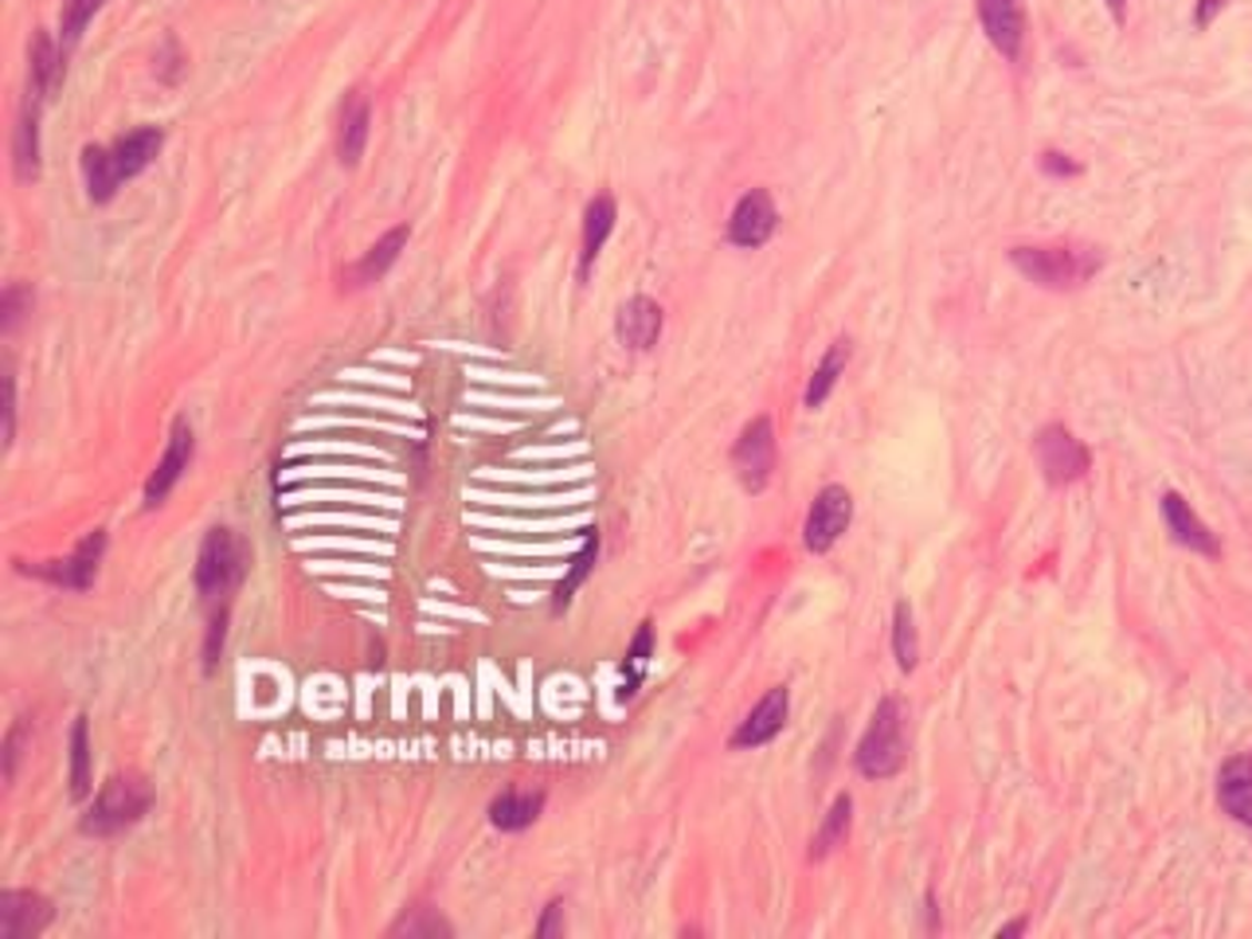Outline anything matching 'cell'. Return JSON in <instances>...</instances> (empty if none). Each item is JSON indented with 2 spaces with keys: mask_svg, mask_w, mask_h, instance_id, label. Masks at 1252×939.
<instances>
[{
  "mask_svg": "<svg viewBox=\"0 0 1252 939\" xmlns=\"http://www.w3.org/2000/svg\"><path fill=\"white\" fill-rule=\"evenodd\" d=\"M893 654H896V665H900L904 674H913L916 662H920V639H916V623H913V608L908 603H896L893 611Z\"/></svg>",
  "mask_w": 1252,
  "mask_h": 939,
  "instance_id": "cell-27",
  "label": "cell"
},
{
  "mask_svg": "<svg viewBox=\"0 0 1252 939\" xmlns=\"http://www.w3.org/2000/svg\"><path fill=\"white\" fill-rule=\"evenodd\" d=\"M1034 458L1049 486H1072L1088 474L1092 455L1065 423H1046L1034 439Z\"/></svg>",
  "mask_w": 1252,
  "mask_h": 939,
  "instance_id": "cell-5",
  "label": "cell"
},
{
  "mask_svg": "<svg viewBox=\"0 0 1252 939\" xmlns=\"http://www.w3.org/2000/svg\"><path fill=\"white\" fill-rule=\"evenodd\" d=\"M775 227H780V212H775V200L767 188H752L736 200V208L729 216V243L732 247L755 251L772 239Z\"/></svg>",
  "mask_w": 1252,
  "mask_h": 939,
  "instance_id": "cell-8",
  "label": "cell"
},
{
  "mask_svg": "<svg viewBox=\"0 0 1252 939\" xmlns=\"http://www.w3.org/2000/svg\"><path fill=\"white\" fill-rule=\"evenodd\" d=\"M388 936H455V928H450L447 920H442L439 912H431V908H411V912H404L396 923L388 928Z\"/></svg>",
  "mask_w": 1252,
  "mask_h": 939,
  "instance_id": "cell-29",
  "label": "cell"
},
{
  "mask_svg": "<svg viewBox=\"0 0 1252 939\" xmlns=\"http://www.w3.org/2000/svg\"><path fill=\"white\" fill-rule=\"evenodd\" d=\"M24 728H28V724L20 721L17 728L9 732V741H4V779H12V775H17V759H20V741H24Z\"/></svg>",
  "mask_w": 1252,
  "mask_h": 939,
  "instance_id": "cell-37",
  "label": "cell"
},
{
  "mask_svg": "<svg viewBox=\"0 0 1252 939\" xmlns=\"http://www.w3.org/2000/svg\"><path fill=\"white\" fill-rule=\"evenodd\" d=\"M224 639H227V611H220V615H212V623H207V642H204V670L207 674L216 670Z\"/></svg>",
  "mask_w": 1252,
  "mask_h": 939,
  "instance_id": "cell-34",
  "label": "cell"
},
{
  "mask_svg": "<svg viewBox=\"0 0 1252 939\" xmlns=\"http://www.w3.org/2000/svg\"><path fill=\"white\" fill-rule=\"evenodd\" d=\"M596 552H599V537H596V532H588V541H583V552L572 560V572H568V575H564V583L556 588V608H564L568 599H572V591L580 588L583 580H588L591 564H596Z\"/></svg>",
  "mask_w": 1252,
  "mask_h": 939,
  "instance_id": "cell-32",
  "label": "cell"
},
{
  "mask_svg": "<svg viewBox=\"0 0 1252 939\" xmlns=\"http://www.w3.org/2000/svg\"><path fill=\"white\" fill-rule=\"evenodd\" d=\"M71 795H91V732H86V716H79L75 732H71Z\"/></svg>",
  "mask_w": 1252,
  "mask_h": 939,
  "instance_id": "cell-28",
  "label": "cell"
},
{
  "mask_svg": "<svg viewBox=\"0 0 1252 939\" xmlns=\"http://www.w3.org/2000/svg\"><path fill=\"white\" fill-rule=\"evenodd\" d=\"M854 521V498H849L846 486H826V490L814 498L811 513H806L803 524V544L811 552H829L838 544V537L849 529Z\"/></svg>",
  "mask_w": 1252,
  "mask_h": 939,
  "instance_id": "cell-7",
  "label": "cell"
},
{
  "mask_svg": "<svg viewBox=\"0 0 1252 939\" xmlns=\"http://www.w3.org/2000/svg\"><path fill=\"white\" fill-rule=\"evenodd\" d=\"M32 306V290L20 283H12L9 290H4V298H0V325H4V333L17 329V321L24 317V309Z\"/></svg>",
  "mask_w": 1252,
  "mask_h": 939,
  "instance_id": "cell-33",
  "label": "cell"
},
{
  "mask_svg": "<svg viewBox=\"0 0 1252 939\" xmlns=\"http://www.w3.org/2000/svg\"><path fill=\"white\" fill-rule=\"evenodd\" d=\"M540 810H544V795H540V790H532V795L506 790V795L490 803V823L506 834H517V830H525V826L537 823Z\"/></svg>",
  "mask_w": 1252,
  "mask_h": 939,
  "instance_id": "cell-21",
  "label": "cell"
},
{
  "mask_svg": "<svg viewBox=\"0 0 1252 939\" xmlns=\"http://www.w3.org/2000/svg\"><path fill=\"white\" fill-rule=\"evenodd\" d=\"M106 0H63V12H59V32H63V43H79V35L86 32V24L94 20V12L102 9Z\"/></svg>",
  "mask_w": 1252,
  "mask_h": 939,
  "instance_id": "cell-30",
  "label": "cell"
},
{
  "mask_svg": "<svg viewBox=\"0 0 1252 939\" xmlns=\"http://www.w3.org/2000/svg\"><path fill=\"white\" fill-rule=\"evenodd\" d=\"M849 823H854V798L838 795V798H834V807L826 810V818H822V826H818V834H814V841H811V861H822L826 854H834V849L846 841Z\"/></svg>",
  "mask_w": 1252,
  "mask_h": 939,
  "instance_id": "cell-26",
  "label": "cell"
},
{
  "mask_svg": "<svg viewBox=\"0 0 1252 939\" xmlns=\"http://www.w3.org/2000/svg\"><path fill=\"white\" fill-rule=\"evenodd\" d=\"M407 239H411V227H407V224L391 227V232L384 235V239L376 243V247H368V255L360 258L357 266H353V283H357V286L376 283V278H380L384 271H388V266L399 258V251L407 247Z\"/></svg>",
  "mask_w": 1252,
  "mask_h": 939,
  "instance_id": "cell-23",
  "label": "cell"
},
{
  "mask_svg": "<svg viewBox=\"0 0 1252 939\" xmlns=\"http://www.w3.org/2000/svg\"><path fill=\"white\" fill-rule=\"evenodd\" d=\"M83 176H86V192H91L94 204L114 200L118 184H122V176H118V169H114V153H110L106 145H86L83 150Z\"/></svg>",
  "mask_w": 1252,
  "mask_h": 939,
  "instance_id": "cell-25",
  "label": "cell"
},
{
  "mask_svg": "<svg viewBox=\"0 0 1252 939\" xmlns=\"http://www.w3.org/2000/svg\"><path fill=\"white\" fill-rule=\"evenodd\" d=\"M51 923V900L28 889H9L0 897V939H32Z\"/></svg>",
  "mask_w": 1252,
  "mask_h": 939,
  "instance_id": "cell-13",
  "label": "cell"
},
{
  "mask_svg": "<svg viewBox=\"0 0 1252 939\" xmlns=\"http://www.w3.org/2000/svg\"><path fill=\"white\" fill-rule=\"evenodd\" d=\"M150 807H153V790L142 775H114V779L102 783L91 810L83 815V834L110 838V834L138 823Z\"/></svg>",
  "mask_w": 1252,
  "mask_h": 939,
  "instance_id": "cell-3",
  "label": "cell"
},
{
  "mask_svg": "<svg viewBox=\"0 0 1252 939\" xmlns=\"http://www.w3.org/2000/svg\"><path fill=\"white\" fill-rule=\"evenodd\" d=\"M614 216H619V208H614V200L607 196H596L588 204V212H583V251H580V278L591 275V266H596L599 251H603L607 235L614 232Z\"/></svg>",
  "mask_w": 1252,
  "mask_h": 939,
  "instance_id": "cell-19",
  "label": "cell"
},
{
  "mask_svg": "<svg viewBox=\"0 0 1252 939\" xmlns=\"http://www.w3.org/2000/svg\"><path fill=\"white\" fill-rule=\"evenodd\" d=\"M560 931H564V900H552V905L544 908V916H540L537 936L548 939V936H560Z\"/></svg>",
  "mask_w": 1252,
  "mask_h": 939,
  "instance_id": "cell-35",
  "label": "cell"
},
{
  "mask_svg": "<svg viewBox=\"0 0 1252 939\" xmlns=\"http://www.w3.org/2000/svg\"><path fill=\"white\" fill-rule=\"evenodd\" d=\"M791 713V693L783 685H775L772 693H763L760 705L740 721V728L732 732V748H760V744H772L783 732Z\"/></svg>",
  "mask_w": 1252,
  "mask_h": 939,
  "instance_id": "cell-11",
  "label": "cell"
},
{
  "mask_svg": "<svg viewBox=\"0 0 1252 939\" xmlns=\"http://www.w3.org/2000/svg\"><path fill=\"white\" fill-rule=\"evenodd\" d=\"M908 741H904V705L896 697H885L865 728L862 744L854 752V764L865 779H893L904 767Z\"/></svg>",
  "mask_w": 1252,
  "mask_h": 939,
  "instance_id": "cell-2",
  "label": "cell"
},
{
  "mask_svg": "<svg viewBox=\"0 0 1252 939\" xmlns=\"http://www.w3.org/2000/svg\"><path fill=\"white\" fill-rule=\"evenodd\" d=\"M32 99L24 110H20L17 122V137H12V169H17V181H35L40 176V110H35Z\"/></svg>",
  "mask_w": 1252,
  "mask_h": 939,
  "instance_id": "cell-20",
  "label": "cell"
},
{
  "mask_svg": "<svg viewBox=\"0 0 1252 939\" xmlns=\"http://www.w3.org/2000/svg\"><path fill=\"white\" fill-rule=\"evenodd\" d=\"M368 125H373V106L360 91H353L340 106V130H337V157L340 165H357L368 145Z\"/></svg>",
  "mask_w": 1252,
  "mask_h": 939,
  "instance_id": "cell-17",
  "label": "cell"
},
{
  "mask_svg": "<svg viewBox=\"0 0 1252 939\" xmlns=\"http://www.w3.org/2000/svg\"><path fill=\"white\" fill-rule=\"evenodd\" d=\"M1041 169H1046L1049 176H1077L1080 173L1077 161H1065V153H1046V157H1041Z\"/></svg>",
  "mask_w": 1252,
  "mask_h": 939,
  "instance_id": "cell-38",
  "label": "cell"
},
{
  "mask_svg": "<svg viewBox=\"0 0 1252 939\" xmlns=\"http://www.w3.org/2000/svg\"><path fill=\"white\" fill-rule=\"evenodd\" d=\"M732 466L744 490L760 493L775 474V427L767 416H755L752 423L740 431L736 447H732Z\"/></svg>",
  "mask_w": 1252,
  "mask_h": 939,
  "instance_id": "cell-6",
  "label": "cell"
},
{
  "mask_svg": "<svg viewBox=\"0 0 1252 939\" xmlns=\"http://www.w3.org/2000/svg\"><path fill=\"white\" fill-rule=\"evenodd\" d=\"M192 450H196V442H192V427L184 423V419H176L173 439H169V447H165V455H161L153 478L145 482V509H157L161 501L169 498V490H173V486L181 482L184 470H189Z\"/></svg>",
  "mask_w": 1252,
  "mask_h": 939,
  "instance_id": "cell-14",
  "label": "cell"
},
{
  "mask_svg": "<svg viewBox=\"0 0 1252 939\" xmlns=\"http://www.w3.org/2000/svg\"><path fill=\"white\" fill-rule=\"evenodd\" d=\"M161 145H165V133H161L157 125H142V130L125 133L122 142L110 145L118 176H122V181H130V176H138L142 169H150V161L161 153Z\"/></svg>",
  "mask_w": 1252,
  "mask_h": 939,
  "instance_id": "cell-18",
  "label": "cell"
},
{
  "mask_svg": "<svg viewBox=\"0 0 1252 939\" xmlns=\"http://www.w3.org/2000/svg\"><path fill=\"white\" fill-rule=\"evenodd\" d=\"M247 564V541H240L232 529H212L196 557V591L200 595H227V591H235L243 583Z\"/></svg>",
  "mask_w": 1252,
  "mask_h": 939,
  "instance_id": "cell-4",
  "label": "cell"
},
{
  "mask_svg": "<svg viewBox=\"0 0 1252 939\" xmlns=\"http://www.w3.org/2000/svg\"><path fill=\"white\" fill-rule=\"evenodd\" d=\"M979 20L987 40L1002 59H1021V43H1026V9L1021 0H979Z\"/></svg>",
  "mask_w": 1252,
  "mask_h": 939,
  "instance_id": "cell-12",
  "label": "cell"
},
{
  "mask_svg": "<svg viewBox=\"0 0 1252 939\" xmlns=\"http://www.w3.org/2000/svg\"><path fill=\"white\" fill-rule=\"evenodd\" d=\"M1229 0H1202V4H1198V12H1194V20H1198V28H1205L1210 24L1213 17H1218L1221 9H1225Z\"/></svg>",
  "mask_w": 1252,
  "mask_h": 939,
  "instance_id": "cell-39",
  "label": "cell"
},
{
  "mask_svg": "<svg viewBox=\"0 0 1252 939\" xmlns=\"http://www.w3.org/2000/svg\"><path fill=\"white\" fill-rule=\"evenodd\" d=\"M102 552H106V532L94 529L91 537H86V541L79 544V549L71 552L67 560H43V564H35V568H24V572L40 575V580L55 583V588L86 591L94 583V572H99Z\"/></svg>",
  "mask_w": 1252,
  "mask_h": 939,
  "instance_id": "cell-9",
  "label": "cell"
},
{
  "mask_svg": "<svg viewBox=\"0 0 1252 939\" xmlns=\"http://www.w3.org/2000/svg\"><path fill=\"white\" fill-rule=\"evenodd\" d=\"M17 435V376H4V442Z\"/></svg>",
  "mask_w": 1252,
  "mask_h": 939,
  "instance_id": "cell-36",
  "label": "cell"
},
{
  "mask_svg": "<svg viewBox=\"0 0 1252 939\" xmlns=\"http://www.w3.org/2000/svg\"><path fill=\"white\" fill-rule=\"evenodd\" d=\"M1010 263L1041 290H1077L1088 278H1096L1103 255L1080 243H1046V247H1014Z\"/></svg>",
  "mask_w": 1252,
  "mask_h": 939,
  "instance_id": "cell-1",
  "label": "cell"
},
{
  "mask_svg": "<svg viewBox=\"0 0 1252 939\" xmlns=\"http://www.w3.org/2000/svg\"><path fill=\"white\" fill-rule=\"evenodd\" d=\"M1108 12L1116 20H1123V17H1128V0H1108Z\"/></svg>",
  "mask_w": 1252,
  "mask_h": 939,
  "instance_id": "cell-40",
  "label": "cell"
},
{
  "mask_svg": "<svg viewBox=\"0 0 1252 939\" xmlns=\"http://www.w3.org/2000/svg\"><path fill=\"white\" fill-rule=\"evenodd\" d=\"M650 650H654V626L642 623V626H639V634H634V642H631V650H627V665H622V670H627V690H622V693H627V697H631V693L639 690L642 674H647Z\"/></svg>",
  "mask_w": 1252,
  "mask_h": 939,
  "instance_id": "cell-31",
  "label": "cell"
},
{
  "mask_svg": "<svg viewBox=\"0 0 1252 939\" xmlns=\"http://www.w3.org/2000/svg\"><path fill=\"white\" fill-rule=\"evenodd\" d=\"M849 365V341L842 337V341H834L826 349V357L818 360V368H814L811 384H806V408H822L826 404V396L834 391V384L842 380V372H846Z\"/></svg>",
  "mask_w": 1252,
  "mask_h": 939,
  "instance_id": "cell-24",
  "label": "cell"
},
{
  "mask_svg": "<svg viewBox=\"0 0 1252 939\" xmlns=\"http://www.w3.org/2000/svg\"><path fill=\"white\" fill-rule=\"evenodd\" d=\"M59 75H63V55H59L55 40L48 32H40L32 40V67H28V86H32V99H48V91H55Z\"/></svg>",
  "mask_w": 1252,
  "mask_h": 939,
  "instance_id": "cell-22",
  "label": "cell"
},
{
  "mask_svg": "<svg viewBox=\"0 0 1252 939\" xmlns=\"http://www.w3.org/2000/svg\"><path fill=\"white\" fill-rule=\"evenodd\" d=\"M614 329H619V341L627 345V349H634V353L654 349L658 337H662V306H658L654 298H642L639 294V298H631L619 309Z\"/></svg>",
  "mask_w": 1252,
  "mask_h": 939,
  "instance_id": "cell-16",
  "label": "cell"
},
{
  "mask_svg": "<svg viewBox=\"0 0 1252 939\" xmlns=\"http://www.w3.org/2000/svg\"><path fill=\"white\" fill-rule=\"evenodd\" d=\"M1162 521H1167L1170 537H1174L1182 549L1198 552V557H1205V560L1221 557V541L1213 537L1210 524L1190 509V501L1182 498V493H1174V490L1162 493Z\"/></svg>",
  "mask_w": 1252,
  "mask_h": 939,
  "instance_id": "cell-10",
  "label": "cell"
},
{
  "mask_svg": "<svg viewBox=\"0 0 1252 939\" xmlns=\"http://www.w3.org/2000/svg\"><path fill=\"white\" fill-rule=\"evenodd\" d=\"M1018 931H1026V920H1010V923H1006L1002 931H998V936L1006 939V936H1018Z\"/></svg>",
  "mask_w": 1252,
  "mask_h": 939,
  "instance_id": "cell-41",
  "label": "cell"
},
{
  "mask_svg": "<svg viewBox=\"0 0 1252 939\" xmlns=\"http://www.w3.org/2000/svg\"><path fill=\"white\" fill-rule=\"evenodd\" d=\"M1218 803L1229 818L1252 830V752L1233 756L1218 772Z\"/></svg>",
  "mask_w": 1252,
  "mask_h": 939,
  "instance_id": "cell-15",
  "label": "cell"
}]
</instances>
